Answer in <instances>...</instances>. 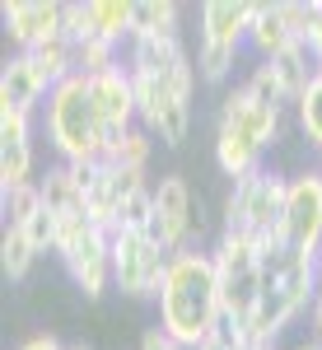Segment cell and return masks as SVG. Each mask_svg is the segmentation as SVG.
<instances>
[{"label": "cell", "instance_id": "6da1fadb", "mask_svg": "<svg viewBox=\"0 0 322 350\" xmlns=\"http://www.w3.org/2000/svg\"><path fill=\"white\" fill-rule=\"evenodd\" d=\"M159 327L178 336L187 350L211 341L224 327V304H219V271L215 257L201 247H183L168 257V285L159 295Z\"/></svg>", "mask_w": 322, "mask_h": 350}, {"label": "cell", "instance_id": "7a4b0ae2", "mask_svg": "<svg viewBox=\"0 0 322 350\" xmlns=\"http://www.w3.org/2000/svg\"><path fill=\"white\" fill-rule=\"evenodd\" d=\"M47 140L61 163H103V122L89 75H70L47 94Z\"/></svg>", "mask_w": 322, "mask_h": 350}, {"label": "cell", "instance_id": "3957f363", "mask_svg": "<svg viewBox=\"0 0 322 350\" xmlns=\"http://www.w3.org/2000/svg\"><path fill=\"white\" fill-rule=\"evenodd\" d=\"M168 285V252L150 234H112V290L126 299H155Z\"/></svg>", "mask_w": 322, "mask_h": 350}, {"label": "cell", "instance_id": "277c9868", "mask_svg": "<svg viewBox=\"0 0 322 350\" xmlns=\"http://www.w3.org/2000/svg\"><path fill=\"white\" fill-rule=\"evenodd\" d=\"M191 215H196V196H191L187 178H178V173L159 178V187H155V224H150V239L159 243L168 257L183 252V247H191Z\"/></svg>", "mask_w": 322, "mask_h": 350}, {"label": "cell", "instance_id": "5b68a950", "mask_svg": "<svg viewBox=\"0 0 322 350\" xmlns=\"http://www.w3.org/2000/svg\"><path fill=\"white\" fill-rule=\"evenodd\" d=\"M285 239H290V247H304V252L322 247V168H304L299 178H290Z\"/></svg>", "mask_w": 322, "mask_h": 350}, {"label": "cell", "instance_id": "8992f818", "mask_svg": "<svg viewBox=\"0 0 322 350\" xmlns=\"http://www.w3.org/2000/svg\"><path fill=\"white\" fill-rule=\"evenodd\" d=\"M5 14V33L19 52H33L42 42L61 38V24H66V0H5L0 5Z\"/></svg>", "mask_w": 322, "mask_h": 350}, {"label": "cell", "instance_id": "52a82bcc", "mask_svg": "<svg viewBox=\"0 0 322 350\" xmlns=\"http://www.w3.org/2000/svg\"><path fill=\"white\" fill-rule=\"evenodd\" d=\"M66 271H70V280L80 285L84 299H103L107 290H112V234L94 229L89 243L66 262Z\"/></svg>", "mask_w": 322, "mask_h": 350}, {"label": "cell", "instance_id": "ba28073f", "mask_svg": "<svg viewBox=\"0 0 322 350\" xmlns=\"http://www.w3.org/2000/svg\"><path fill=\"white\" fill-rule=\"evenodd\" d=\"M47 94H52V89H47L42 70L33 66V56H28V52H14L10 61H5V70H0V108L33 112Z\"/></svg>", "mask_w": 322, "mask_h": 350}, {"label": "cell", "instance_id": "9c48e42d", "mask_svg": "<svg viewBox=\"0 0 322 350\" xmlns=\"http://www.w3.org/2000/svg\"><path fill=\"white\" fill-rule=\"evenodd\" d=\"M247 24H252V0H206L201 5V42L243 47Z\"/></svg>", "mask_w": 322, "mask_h": 350}, {"label": "cell", "instance_id": "30bf717a", "mask_svg": "<svg viewBox=\"0 0 322 350\" xmlns=\"http://www.w3.org/2000/svg\"><path fill=\"white\" fill-rule=\"evenodd\" d=\"M247 42L257 47L262 61L271 56H280L290 42H295V33L285 24V10H280V0L271 5V0H252V24H247Z\"/></svg>", "mask_w": 322, "mask_h": 350}, {"label": "cell", "instance_id": "8fae6325", "mask_svg": "<svg viewBox=\"0 0 322 350\" xmlns=\"http://www.w3.org/2000/svg\"><path fill=\"white\" fill-rule=\"evenodd\" d=\"M215 163H219L224 178L243 183V178H252L262 168V150L243 131H234V126H215Z\"/></svg>", "mask_w": 322, "mask_h": 350}, {"label": "cell", "instance_id": "7c38bea8", "mask_svg": "<svg viewBox=\"0 0 322 350\" xmlns=\"http://www.w3.org/2000/svg\"><path fill=\"white\" fill-rule=\"evenodd\" d=\"M183 56H187L183 38H135L126 70H131V75H159V80H163Z\"/></svg>", "mask_w": 322, "mask_h": 350}, {"label": "cell", "instance_id": "4fadbf2b", "mask_svg": "<svg viewBox=\"0 0 322 350\" xmlns=\"http://www.w3.org/2000/svg\"><path fill=\"white\" fill-rule=\"evenodd\" d=\"M271 70H276V80H280V89H285V103H299L304 89H308L313 75H318V61L308 56L304 42H290L280 56H271Z\"/></svg>", "mask_w": 322, "mask_h": 350}, {"label": "cell", "instance_id": "5bb4252c", "mask_svg": "<svg viewBox=\"0 0 322 350\" xmlns=\"http://www.w3.org/2000/svg\"><path fill=\"white\" fill-rule=\"evenodd\" d=\"M38 191H42V206L52 215H70V211H84V187L75 183L70 163H52L42 178H38Z\"/></svg>", "mask_w": 322, "mask_h": 350}, {"label": "cell", "instance_id": "9a60e30c", "mask_svg": "<svg viewBox=\"0 0 322 350\" xmlns=\"http://www.w3.org/2000/svg\"><path fill=\"white\" fill-rule=\"evenodd\" d=\"M135 38H178L173 0H131V42Z\"/></svg>", "mask_w": 322, "mask_h": 350}, {"label": "cell", "instance_id": "2e32d148", "mask_svg": "<svg viewBox=\"0 0 322 350\" xmlns=\"http://www.w3.org/2000/svg\"><path fill=\"white\" fill-rule=\"evenodd\" d=\"M33 66L42 70V80H47V89H56V84H66L70 75H80L75 70V47L66 42V38H52V42H42V47H33Z\"/></svg>", "mask_w": 322, "mask_h": 350}, {"label": "cell", "instance_id": "e0dca14e", "mask_svg": "<svg viewBox=\"0 0 322 350\" xmlns=\"http://www.w3.org/2000/svg\"><path fill=\"white\" fill-rule=\"evenodd\" d=\"M38 183L33 178V140H0V191Z\"/></svg>", "mask_w": 322, "mask_h": 350}, {"label": "cell", "instance_id": "ac0fdd59", "mask_svg": "<svg viewBox=\"0 0 322 350\" xmlns=\"http://www.w3.org/2000/svg\"><path fill=\"white\" fill-rule=\"evenodd\" d=\"M94 28L112 47L131 42V0H94Z\"/></svg>", "mask_w": 322, "mask_h": 350}, {"label": "cell", "instance_id": "d6986e66", "mask_svg": "<svg viewBox=\"0 0 322 350\" xmlns=\"http://www.w3.org/2000/svg\"><path fill=\"white\" fill-rule=\"evenodd\" d=\"M280 126H285V108H262V103H252V108H247V117H243L234 131H243L252 145H257V150H262V154H267L271 145L280 140Z\"/></svg>", "mask_w": 322, "mask_h": 350}, {"label": "cell", "instance_id": "ffe728a7", "mask_svg": "<svg viewBox=\"0 0 322 350\" xmlns=\"http://www.w3.org/2000/svg\"><path fill=\"white\" fill-rule=\"evenodd\" d=\"M150 154H155V135L135 122L131 131H126L117 145H112V150H107V163H112V168H145V163H150Z\"/></svg>", "mask_w": 322, "mask_h": 350}, {"label": "cell", "instance_id": "44dd1931", "mask_svg": "<svg viewBox=\"0 0 322 350\" xmlns=\"http://www.w3.org/2000/svg\"><path fill=\"white\" fill-rule=\"evenodd\" d=\"M33 262H38V247L28 243V234L24 229H5V239H0V267H5V275L24 280L33 271Z\"/></svg>", "mask_w": 322, "mask_h": 350}, {"label": "cell", "instance_id": "7402d4cb", "mask_svg": "<svg viewBox=\"0 0 322 350\" xmlns=\"http://www.w3.org/2000/svg\"><path fill=\"white\" fill-rule=\"evenodd\" d=\"M234 61H239V47H229V42H196V75L206 84H224Z\"/></svg>", "mask_w": 322, "mask_h": 350}, {"label": "cell", "instance_id": "603a6c76", "mask_svg": "<svg viewBox=\"0 0 322 350\" xmlns=\"http://www.w3.org/2000/svg\"><path fill=\"white\" fill-rule=\"evenodd\" d=\"M38 211H42V191H38V183L14 187V191H0V215H5V229H24Z\"/></svg>", "mask_w": 322, "mask_h": 350}, {"label": "cell", "instance_id": "cb8c5ba5", "mask_svg": "<svg viewBox=\"0 0 322 350\" xmlns=\"http://www.w3.org/2000/svg\"><path fill=\"white\" fill-rule=\"evenodd\" d=\"M295 108H299V131H304V140L322 154V75H313V84L304 89V98H299Z\"/></svg>", "mask_w": 322, "mask_h": 350}, {"label": "cell", "instance_id": "d4e9b609", "mask_svg": "<svg viewBox=\"0 0 322 350\" xmlns=\"http://www.w3.org/2000/svg\"><path fill=\"white\" fill-rule=\"evenodd\" d=\"M89 234H94V224H89V215H84V211L56 215V257H61V262H70L84 243H89Z\"/></svg>", "mask_w": 322, "mask_h": 350}, {"label": "cell", "instance_id": "484cf974", "mask_svg": "<svg viewBox=\"0 0 322 350\" xmlns=\"http://www.w3.org/2000/svg\"><path fill=\"white\" fill-rule=\"evenodd\" d=\"M122 66V56H117V47L112 42H103V38H89V42H80L75 47V70L80 75H107V70H117Z\"/></svg>", "mask_w": 322, "mask_h": 350}, {"label": "cell", "instance_id": "4316f807", "mask_svg": "<svg viewBox=\"0 0 322 350\" xmlns=\"http://www.w3.org/2000/svg\"><path fill=\"white\" fill-rule=\"evenodd\" d=\"M150 224H155V187L126 196L122 201V215H117V229L122 234H150Z\"/></svg>", "mask_w": 322, "mask_h": 350}, {"label": "cell", "instance_id": "83f0119b", "mask_svg": "<svg viewBox=\"0 0 322 350\" xmlns=\"http://www.w3.org/2000/svg\"><path fill=\"white\" fill-rule=\"evenodd\" d=\"M191 131V103L187 98H168L159 112V126H155V135H159L163 145H183Z\"/></svg>", "mask_w": 322, "mask_h": 350}, {"label": "cell", "instance_id": "f1b7e54d", "mask_svg": "<svg viewBox=\"0 0 322 350\" xmlns=\"http://www.w3.org/2000/svg\"><path fill=\"white\" fill-rule=\"evenodd\" d=\"M61 38H66L70 47H80V42H89V38H98V28H94V0H66Z\"/></svg>", "mask_w": 322, "mask_h": 350}, {"label": "cell", "instance_id": "f546056e", "mask_svg": "<svg viewBox=\"0 0 322 350\" xmlns=\"http://www.w3.org/2000/svg\"><path fill=\"white\" fill-rule=\"evenodd\" d=\"M247 94H252V103H262V108H285V89L276 80V70H271V61L262 66H252V75H247Z\"/></svg>", "mask_w": 322, "mask_h": 350}, {"label": "cell", "instance_id": "4dcf8cb0", "mask_svg": "<svg viewBox=\"0 0 322 350\" xmlns=\"http://www.w3.org/2000/svg\"><path fill=\"white\" fill-rule=\"evenodd\" d=\"M24 234H28V243L38 247V257H42V252H56V215L47 211V206L24 224Z\"/></svg>", "mask_w": 322, "mask_h": 350}, {"label": "cell", "instance_id": "1f68e13d", "mask_svg": "<svg viewBox=\"0 0 322 350\" xmlns=\"http://www.w3.org/2000/svg\"><path fill=\"white\" fill-rule=\"evenodd\" d=\"M0 140H33V112L0 108Z\"/></svg>", "mask_w": 322, "mask_h": 350}, {"label": "cell", "instance_id": "d6a6232c", "mask_svg": "<svg viewBox=\"0 0 322 350\" xmlns=\"http://www.w3.org/2000/svg\"><path fill=\"white\" fill-rule=\"evenodd\" d=\"M304 47L322 66V0H313V19H308V33H304Z\"/></svg>", "mask_w": 322, "mask_h": 350}, {"label": "cell", "instance_id": "836d02e7", "mask_svg": "<svg viewBox=\"0 0 322 350\" xmlns=\"http://www.w3.org/2000/svg\"><path fill=\"white\" fill-rule=\"evenodd\" d=\"M140 350H187V346H183L178 336H168L163 327H150V332L140 336Z\"/></svg>", "mask_w": 322, "mask_h": 350}, {"label": "cell", "instance_id": "e575fe53", "mask_svg": "<svg viewBox=\"0 0 322 350\" xmlns=\"http://www.w3.org/2000/svg\"><path fill=\"white\" fill-rule=\"evenodd\" d=\"M19 350H66V346H61L56 336H47V332H42V336H28V341H24Z\"/></svg>", "mask_w": 322, "mask_h": 350}, {"label": "cell", "instance_id": "d590c367", "mask_svg": "<svg viewBox=\"0 0 322 350\" xmlns=\"http://www.w3.org/2000/svg\"><path fill=\"white\" fill-rule=\"evenodd\" d=\"M196 350H234V341H229V336H224V327H219V332H215L211 341H201Z\"/></svg>", "mask_w": 322, "mask_h": 350}, {"label": "cell", "instance_id": "8d00e7d4", "mask_svg": "<svg viewBox=\"0 0 322 350\" xmlns=\"http://www.w3.org/2000/svg\"><path fill=\"white\" fill-rule=\"evenodd\" d=\"M295 350H322V346H318V341H308V336H304V341H299Z\"/></svg>", "mask_w": 322, "mask_h": 350}, {"label": "cell", "instance_id": "74e56055", "mask_svg": "<svg viewBox=\"0 0 322 350\" xmlns=\"http://www.w3.org/2000/svg\"><path fill=\"white\" fill-rule=\"evenodd\" d=\"M252 350H280V346H276V341H267V346H252Z\"/></svg>", "mask_w": 322, "mask_h": 350}, {"label": "cell", "instance_id": "f35d334b", "mask_svg": "<svg viewBox=\"0 0 322 350\" xmlns=\"http://www.w3.org/2000/svg\"><path fill=\"white\" fill-rule=\"evenodd\" d=\"M318 280H322V247H318Z\"/></svg>", "mask_w": 322, "mask_h": 350}, {"label": "cell", "instance_id": "ab89813d", "mask_svg": "<svg viewBox=\"0 0 322 350\" xmlns=\"http://www.w3.org/2000/svg\"><path fill=\"white\" fill-rule=\"evenodd\" d=\"M66 350H89V346H66Z\"/></svg>", "mask_w": 322, "mask_h": 350}]
</instances>
